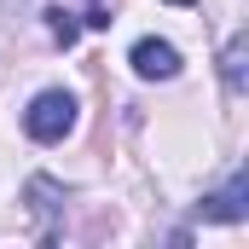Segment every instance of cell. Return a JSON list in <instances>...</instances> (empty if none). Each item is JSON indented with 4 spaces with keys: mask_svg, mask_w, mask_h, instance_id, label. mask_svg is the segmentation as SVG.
Returning a JSON list of instances; mask_svg holds the SVG:
<instances>
[{
    "mask_svg": "<svg viewBox=\"0 0 249 249\" xmlns=\"http://www.w3.org/2000/svg\"><path fill=\"white\" fill-rule=\"evenodd\" d=\"M75 93H64V87H47V93H35L29 99V110H23V133L35 139V145H58L64 133L75 127Z\"/></svg>",
    "mask_w": 249,
    "mask_h": 249,
    "instance_id": "cell-1",
    "label": "cell"
},
{
    "mask_svg": "<svg viewBox=\"0 0 249 249\" xmlns=\"http://www.w3.org/2000/svg\"><path fill=\"white\" fill-rule=\"evenodd\" d=\"M127 64H133V75H145V81H174V75H180V47L145 35V41H133Z\"/></svg>",
    "mask_w": 249,
    "mask_h": 249,
    "instance_id": "cell-2",
    "label": "cell"
},
{
    "mask_svg": "<svg viewBox=\"0 0 249 249\" xmlns=\"http://www.w3.org/2000/svg\"><path fill=\"white\" fill-rule=\"evenodd\" d=\"M244 214H249V174H232L220 191L203 197V220H214V226H238Z\"/></svg>",
    "mask_w": 249,
    "mask_h": 249,
    "instance_id": "cell-3",
    "label": "cell"
},
{
    "mask_svg": "<svg viewBox=\"0 0 249 249\" xmlns=\"http://www.w3.org/2000/svg\"><path fill=\"white\" fill-rule=\"evenodd\" d=\"M244 58H249V41H244V35H232L226 53H220V81H226L232 93H244Z\"/></svg>",
    "mask_w": 249,
    "mask_h": 249,
    "instance_id": "cell-4",
    "label": "cell"
},
{
    "mask_svg": "<svg viewBox=\"0 0 249 249\" xmlns=\"http://www.w3.org/2000/svg\"><path fill=\"white\" fill-rule=\"evenodd\" d=\"M47 29H53V41H58V47H75V41H81V18H75V12H64V6L47 12Z\"/></svg>",
    "mask_w": 249,
    "mask_h": 249,
    "instance_id": "cell-5",
    "label": "cell"
},
{
    "mask_svg": "<svg viewBox=\"0 0 249 249\" xmlns=\"http://www.w3.org/2000/svg\"><path fill=\"white\" fill-rule=\"evenodd\" d=\"M87 29H110V0H87Z\"/></svg>",
    "mask_w": 249,
    "mask_h": 249,
    "instance_id": "cell-6",
    "label": "cell"
},
{
    "mask_svg": "<svg viewBox=\"0 0 249 249\" xmlns=\"http://www.w3.org/2000/svg\"><path fill=\"white\" fill-rule=\"evenodd\" d=\"M168 6H197V0H168Z\"/></svg>",
    "mask_w": 249,
    "mask_h": 249,
    "instance_id": "cell-7",
    "label": "cell"
}]
</instances>
